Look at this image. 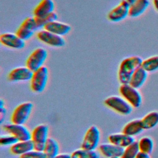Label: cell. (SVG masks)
<instances>
[{
  "label": "cell",
  "mask_w": 158,
  "mask_h": 158,
  "mask_svg": "<svg viewBox=\"0 0 158 158\" xmlns=\"http://www.w3.org/2000/svg\"><path fill=\"white\" fill-rule=\"evenodd\" d=\"M138 143L135 141L133 143L124 148V151L121 158H136L139 152Z\"/></svg>",
  "instance_id": "4316f807"
},
{
  "label": "cell",
  "mask_w": 158,
  "mask_h": 158,
  "mask_svg": "<svg viewBox=\"0 0 158 158\" xmlns=\"http://www.w3.org/2000/svg\"><path fill=\"white\" fill-rule=\"evenodd\" d=\"M149 0H136L129 7L128 16L135 18L142 15L148 8Z\"/></svg>",
  "instance_id": "d6986e66"
},
{
  "label": "cell",
  "mask_w": 158,
  "mask_h": 158,
  "mask_svg": "<svg viewBox=\"0 0 158 158\" xmlns=\"http://www.w3.org/2000/svg\"><path fill=\"white\" fill-rule=\"evenodd\" d=\"M144 130H149L155 127L158 124V111H151L145 115L141 119Z\"/></svg>",
  "instance_id": "603a6c76"
},
{
  "label": "cell",
  "mask_w": 158,
  "mask_h": 158,
  "mask_svg": "<svg viewBox=\"0 0 158 158\" xmlns=\"http://www.w3.org/2000/svg\"><path fill=\"white\" fill-rule=\"evenodd\" d=\"M19 158H46L43 151L33 149L22 156Z\"/></svg>",
  "instance_id": "1f68e13d"
},
{
  "label": "cell",
  "mask_w": 158,
  "mask_h": 158,
  "mask_svg": "<svg viewBox=\"0 0 158 158\" xmlns=\"http://www.w3.org/2000/svg\"><path fill=\"white\" fill-rule=\"evenodd\" d=\"M33 72L25 66L17 67L12 69L7 75V78L12 82L30 81Z\"/></svg>",
  "instance_id": "8fae6325"
},
{
  "label": "cell",
  "mask_w": 158,
  "mask_h": 158,
  "mask_svg": "<svg viewBox=\"0 0 158 158\" xmlns=\"http://www.w3.org/2000/svg\"><path fill=\"white\" fill-rule=\"evenodd\" d=\"M43 29L62 36L66 35L70 31L71 26L67 23L55 20L46 25Z\"/></svg>",
  "instance_id": "2e32d148"
},
{
  "label": "cell",
  "mask_w": 158,
  "mask_h": 158,
  "mask_svg": "<svg viewBox=\"0 0 158 158\" xmlns=\"http://www.w3.org/2000/svg\"><path fill=\"white\" fill-rule=\"evenodd\" d=\"M141 67L148 72L158 70V56H151L143 60Z\"/></svg>",
  "instance_id": "484cf974"
},
{
  "label": "cell",
  "mask_w": 158,
  "mask_h": 158,
  "mask_svg": "<svg viewBox=\"0 0 158 158\" xmlns=\"http://www.w3.org/2000/svg\"><path fill=\"white\" fill-rule=\"evenodd\" d=\"M144 128L141 123V119H134L125 125L122 129V132L131 136H135L140 134Z\"/></svg>",
  "instance_id": "ffe728a7"
},
{
  "label": "cell",
  "mask_w": 158,
  "mask_h": 158,
  "mask_svg": "<svg viewBox=\"0 0 158 158\" xmlns=\"http://www.w3.org/2000/svg\"><path fill=\"white\" fill-rule=\"evenodd\" d=\"M3 129L7 133L14 136L19 141L31 139V131L24 124L9 123L3 126Z\"/></svg>",
  "instance_id": "30bf717a"
},
{
  "label": "cell",
  "mask_w": 158,
  "mask_h": 158,
  "mask_svg": "<svg viewBox=\"0 0 158 158\" xmlns=\"http://www.w3.org/2000/svg\"><path fill=\"white\" fill-rule=\"evenodd\" d=\"M59 145L58 142L53 138L49 137L43 149L46 158H54L59 154Z\"/></svg>",
  "instance_id": "7402d4cb"
},
{
  "label": "cell",
  "mask_w": 158,
  "mask_h": 158,
  "mask_svg": "<svg viewBox=\"0 0 158 158\" xmlns=\"http://www.w3.org/2000/svg\"><path fill=\"white\" fill-rule=\"evenodd\" d=\"M33 149H34V144L31 139L18 141L10 148V151L12 154L19 156Z\"/></svg>",
  "instance_id": "ac0fdd59"
},
{
  "label": "cell",
  "mask_w": 158,
  "mask_h": 158,
  "mask_svg": "<svg viewBox=\"0 0 158 158\" xmlns=\"http://www.w3.org/2000/svg\"><path fill=\"white\" fill-rule=\"evenodd\" d=\"M110 158H121V157H110Z\"/></svg>",
  "instance_id": "74e56055"
},
{
  "label": "cell",
  "mask_w": 158,
  "mask_h": 158,
  "mask_svg": "<svg viewBox=\"0 0 158 158\" xmlns=\"http://www.w3.org/2000/svg\"><path fill=\"white\" fill-rule=\"evenodd\" d=\"M139 151L147 154L152 152L154 148L153 139L149 136H143L138 141Z\"/></svg>",
  "instance_id": "d4e9b609"
},
{
  "label": "cell",
  "mask_w": 158,
  "mask_h": 158,
  "mask_svg": "<svg viewBox=\"0 0 158 158\" xmlns=\"http://www.w3.org/2000/svg\"><path fill=\"white\" fill-rule=\"evenodd\" d=\"M54 158H72L71 154L68 153H59Z\"/></svg>",
  "instance_id": "836d02e7"
},
{
  "label": "cell",
  "mask_w": 158,
  "mask_h": 158,
  "mask_svg": "<svg viewBox=\"0 0 158 158\" xmlns=\"http://www.w3.org/2000/svg\"><path fill=\"white\" fill-rule=\"evenodd\" d=\"M35 31H33L31 30L26 28L25 27H23L22 26H19V27L17 29L15 33L23 41H27L31 38L34 33Z\"/></svg>",
  "instance_id": "f1b7e54d"
},
{
  "label": "cell",
  "mask_w": 158,
  "mask_h": 158,
  "mask_svg": "<svg viewBox=\"0 0 158 158\" xmlns=\"http://www.w3.org/2000/svg\"><path fill=\"white\" fill-rule=\"evenodd\" d=\"M104 103L109 108L124 115H129L133 108L123 97L119 96H109L105 99Z\"/></svg>",
  "instance_id": "3957f363"
},
{
  "label": "cell",
  "mask_w": 158,
  "mask_h": 158,
  "mask_svg": "<svg viewBox=\"0 0 158 158\" xmlns=\"http://www.w3.org/2000/svg\"><path fill=\"white\" fill-rule=\"evenodd\" d=\"M108 141L110 143L125 148L133 143L135 139L133 136H129L122 132L110 134L108 136Z\"/></svg>",
  "instance_id": "e0dca14e"
},
{
  "label": "cell",
  "mask_w": 158,
  "mask_h": 158,
  "mask_svg": "<svg viewBox=\"0 0 158 158\" xmlns=\"http://www.w3.org/2000/svg\"><path fill=\"white\" fill-rule=\"evenodd\" d=\"M124 2H125L129 6H131V4H133L136 0H122Z\"/></svg>",
  "instance_id": "8d00e7d4"
},
{
  "label": "cell",
  "mask_w": 158,
  "mask_h": 158,
  "mask_svg": "<svg viewBox=\"0 0 158 158\" xmlns=\"http://www.w3.org/2000/svg\"><path fill=\"white\" fill-rule=\"evenodd\" d=\"M143 59L139 56H133L123 59L118 67V79L121 84L129 83L136 70L141 66Z\"/></svg>",
  "instance_id": "6da1fadb"
},
{
  "label": "cell",
  "mask_w": 158,
  "mask_h": 158,
  "mask_svg": "<svg viewBox=\"0 0 158 158\" xmlns=\"http://www.w3.org/2000/svg\"><path fill=\"white\" fill-rule=\"evenodd\" d=\"M72 158H99V154L95 150L80 148L71 154Z\"/></svg>",
  "instance_id": "cb8c5ba5"
},
{
  "label": "cell",
  "mask_w": 158,
  "mask_h": 158,
  "mask_svg": "<svg viewBox=\"0 0 158 158\" xmlns=\"http://www.w3.org/2000/svg\"><path fill=\"white\" fill-rule=\"evenodd\" d=\"M152 3L154 9L158 12V0H152Z\"/></svg>",
  "instance_id": "d590c367"
},
{
  "label": "cell",
  "mask_w": 158,
  "mask_h": 158,
  "mask_svg": "<svg viewBox=\"0 0 158 158\" xmlns=\"http://www.w3.org/2000/svg\"><path fill=\"white\" fill-rule=\"evenodd\" d=\"M57 14L55 12H53L51 14L43 17H35V19L38 29L39 30L41 28H43L44 26L48 23L57 20Z\"/></svg>",
  "instance_id": "83f0119b"
},
{
  "label": "cell",
  "mask_w": 158,
  "mask_h": 158,
  "mask_svg": "<svg viewBox=\"0 0 158 158\" xmlns=\"http://www.w3.org/2000/svg\"><path fill=\"white\" fill-rule=\"evenodd\" d=\"M136 158H151V156L149 154H147V153L139 151V152L136 156Z\"/></svg>",
  "instance_id": "e575fe53"
},
{
  "label": "cell",
  "mask_w": 158,
  "mask_h": 158,
  "mask_svg": "<svg viewBox=\"0 0 158 158\" xmlns=\"http://www.w3.org/2000/svg\"><path fill=\"white\" fill-rule=\"evenodd\" d=\"M36 37L41 42L52 47L61 48L65 44V40L62 36L44 29L40 30L36 33Z\"/></svg>",
  "instance_id": "9c48e42d"
},
{
  "label": "cell",
  "mask_w": 158,
  "mask_h": 158,
  "mask_svg": "<svg viewBox=\"0 0 158 158\" xmlns=\"http://www.w3.org/2000/svg\"><path fill=\"white\" fill-rule=\"evenodd\" d=\"M20 26L35 31L38 30L34 17H28L25 18L20 24Z\"/></svg>",
  "instance_id": "4dcf8cb0"
},
{
  "label": "cell",
  "mask_w": 158,
  "mask_h": 158,
  "mask_svg": "<svg viewBox=\"0 0 158 158\" xmlns=\"http://www.w3.org/2000/svg\"><path fill=\"white\" fill-rule=\"evenodd\" d=\"M55 4L53 0H41L35 7L33 14L35 17H43L54 12Z\"/></svg>",
  "instance_id": "5bb4252c"
},
{
  "label": "cell",
  "mask_w": 158,
  "mask_h": 158,
  "mask_svg": "<svg viewBox=\"0 0 158 158\" xmlns=\"http://www.w3.org/2000/svg\"><path fill=\"white\" fill-rule=\"evenodd\" d=\"M6 114V109L5 107V102L2 99H0V123H2L4 120Z\"/></svg>",
  "instance_id": "d6a6232c"
},
{
  "label": "cell",
  "mask_w": 158,
  "mask_h": 158,
  "mask_svg": "<svg viewBox=\"0 0 158 158\" xmlns=\"http://www.w3.org/2000/svg\"><path fill=\"white\" fill-rule=\"evenodd\" d=\"M49 128L45 124H40L35 127L31 135V140L34 144V149L43 151L48 139Z\"/></svg>",
  "instance_id": "52a82bcc"
},
{
  "label": "cell",
  "mask_w": 158,
  "mask_h": 158,
  "mask_svg": "<svg viewBox=\"0 0 158 158\" xmlns=\"http://www.w3.org/2000/svg\"><path fill=\"white\" fill-rule=\"evenodd\" d=\"M101 138L99 129L95 125L88 128L83 136L81 148L89 150H95L99 146Z\"/></svg>",
  "instance_id": "ba28073f"
},
{
  "label": "cell",
  "mask_w": 158,
  "mask_h": 158,
  "mask_svg": "<svg viewBox=\"0 0 158 158\" xmlns=\"http://www.w3.org/2000/svg\"><path fill=\"white\" fill-rule=\"evenodd\" d=\"M129 6L123 1L112 8L107 14V19L112 22H118L124 20L129 14Z\"/></svg>",
  "instance_id": "4fadbf2b"
},
{
  "label": "cell",
  "mask_w": 158,
  "mask_h": 158,
  "mask_svg": "<svg viewBox=\"0 0 158 158\" xmlns=\"http://www.w3.org/2000/svg\"><path fill=\"white\" fill-rule=\"evenodd\" d=\"M148 73L141 66L139 67L133 74L129 84L136 89L141 88L147 79Z\"/></svg>",
  "instance_id": "44dd1931"
},
{
  "label": "cell",
  "mask_w": 158,
  "mask_h": 158,
  "mask_svg": "<svg viewBox=\"0 0 158 158\" xmlns=\"http://www.w3.org/2000/svg\"><path fill=\"white\" fill-rule=\"evenodd\" d=\"M119 93L133 108L139 107L142 103V96L138 89L129 83L121 84L119 87Z\"/></svg>",
  "instance_id": "277c9868"
},
{
  "label": "cell",
  "mask_w": 158,
  "mask_h": 158,
  "mask_svg": "<svg viewBox=\"0 0 158 158\" xmlns=\"http://www.w3.org/2000/svg\"><path fill=\"white\" fill-rule=\"evenodd\" d=\"M33 108L31 102H24L19 104L13 110L10 120L13 123L24 124L29 118Z\"/></svg>",
  "instance_id": "5b68a950"
},
{
  "label": "cell",
  "mask_w": 158,
  "mask_h": 158,
  "mask_svg": "<svg viewBox=\"0 0 158 158\" xmlns=\"http://www.w3.org/2000/svg\"><path fill=\"white\" fill-rule=\"evenodd\" d=\"M49 70L45 65L34 71L30 80L31 89L35 93L43 92L47 86Z\"/></svg>",
  "instance_id": "7a4b0ae2"
},
{
  "label": "cell",
  "mask_w": 158,
  "mask_h": 158,
  "mask_svg": "<svg viewBox=\"0 0 158 158\" xmlns=\"http://www.w3.org/2000/svg\"><path fill=\"white\" fill-rule=\"evenodd\" d=\"M19 140L13 135L8 133L0 136V144L1 146H12L15 144Z\"/></svg>",
  "instance_id": "f546056e"
},
{
  "label": "cell",
  "mask_w": 158,
  "mask_h": 158,
  "mask_svg": "<svg viewBox=\"0 0 158 158\" xmlns=\"http://www.w3.org/2000/svg\"><path fill=\"white\" fill-rule=\"evenodd\" d=\"M0 43L4 46L14 49H21L25 46V42L16 33H4L0 35Z\"/></svg>",
  "instance_id": "7c38bea8"
},
{
  "label": "cell",
  "mask_w": 158,
  "mask_h": 158,
  "mask_svg": "<svg viewBox=\"0 0 158 158\" xmlns=\"http://www.w3.org/2000/svg\"><path fill=\"white\" fill-rule=\"evenodd\" d=\"M48 51L43 48H37L28 56L26 60V66L33 72L44 66L48 57Z\"/></svg>",
  "instance_id": "8992f818"
},
{
  "label": "cell",
  "mask_w": 158,
  "mask_h": 158,
  "mask_svg": "<svg viewBox=\"0 0 158 158\" xmlns=\"http://www.w3.org/2000/svg\"><path fill=\"white\" fill-rule=\"evenodd\" d=\"M99 150L100 153L107 158L110 157H121L124 148L118 146L112 143H102L99 146Z\"/></svg>",
  "instance_id": "9a60e30c"
}]
</instances>
